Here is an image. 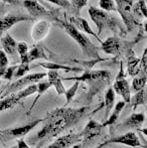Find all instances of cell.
<instances>
[{
  "instance_id": "1",
  "label": "cell",
  "mask_w": 147,
  "mask_h": 148,
  "mask_svg": "<svg viewBox=\"0 0 147 148\" xmlns=\"http://www.w3.org/2000/svg\"><path fill=\"white\" fill-rule=\"evenodd\" d=\"M88 110L89 107L53 109L43 118V127L36 134V138L41 141L55 138L65 130L76 125Z\"/></svg>"
},
{
  "instance_id": "2",
  "label": "cell",
  "mask_w": 147,
  "mask_h": 148,
  "mask_svg": "<svg viewBox=\"0 0 147 148\" xmlns=\"http://www.w3.org/2000/svg\"><path fill=\"white\" fill-rule=\"evenodd\" d=\"M57 24L61 28H63V29L78 43L79 47L82 49L85 56H87L88 58H91V59L97 60H106V59H102V58L100 57V55H99V49L94 43H92V41L89 39V37L87 36L85 33H83L82 31L77 29L72 23H70L67 20L57 19Z\"/></svg>"
},
{
  "instance_id": "3",
  "label": "cell",
  "mask_w": 147,
  "mask_h": 148,
  "mask_svg": "<svg viewBox=\"0 0 147 148\" xmlns=\"http://www.w3.org/2000/svg\"><path fill=\"white\" fill-rule=\"evenodd\" d=\"M89 15H90L92 21L96 24L97 29H98V35L101 34L105 28L116 30L118 28L117 26H119L115 18L111 16L107 11L101 9V8L90 6L89 7Z\"/></svg>"
},
{
  "instance_id": "4",
  "label": "cell",
  "mask_w": 147,
  "mask_h": 148,
  "mask_svg": "<svg viewBox=\"0 0 147 148\" xmlns=\"http://www.w3.org/2000/svg\"><path fill=\"white\" fill-rule=\"evenodd\" d=\"M45 76H47V73H34V74L26 75L23 78H20L16 80L15 82L10 83L5 87V89L2 90L1 99L11 95V94H14V92H19L21 90L27 88L30 85L37 84L43 78H45Z\"/></svg>"
},
{
  "instance_id": "5",
  "label": "cell",
  "mask_w": 147,
  "mask_h": 148,
  "mask_svg": "<svg viewBox=\"0 0 147 148\" xmlns=\"http://www.w3.org/2000/svg\"><path fill=\"white\" fill-rule=\"evenodd\" d=\"M43 119H37L32 122L28 123L23 126L19 127H14V128H7V129H2L1 130V139L3 141H9L12 139L19 138L21 139L25 135H27L32 129H34L39 123H42Z\"/></svg>"
},
{
  "instance_id": "6",
  "label": "cell",
  "mask_w": 147,
  "mask_h": 148,
  "mask_svg": "<svg viewBox=\"0 0 147 148\" xmlns=\"http://www.w3.org/2000/svg\"><path fill=\"white\" fill-rule=\"evenodd\" d=\"M117 5V11L121 15L124 23L128 30H132L137 23L135 19V12L131 0H115Z\"/></svg>"
},
{
  "instance_id": "7",
  "label": "cell",
  "mask_w": 147,
  "mask_h": 148,
  "mask_svg": "<svg viewBox=\"0 0 147 148\" xmlns=\"http://www.w3.org/2000/svg\"><path fill=\"white\" fill-rule=\"evenodd\" d=\"M113 89L117 95L121 96L125 103L131 102V87H130L128 81L124 78V69L122 62L121 68H120V73L117 75V78H116V81L113 85Z\"/></svg>"
},
{
  "instance_id": "8",
  "label": "cell",
  "mask_w": 147,
  "mask_h": 148,
  "mask_svg": "<svg viewBox=\"0 0 147 148\" xmlns=\"http://www.w3.org/2000/svg\"><path fill=\"white\" fill-rule=\"evenodd\" d=\"M111 76V73L109 71L105 70H95L92 71L90 69L85 70L81 76L72 77V78H65L67 81H75V82H80V83H91L93 81L97 80H108Z\"/></svg>"
},
{
  "instance_id": "9",
  "label": "cell",
  "mask_w": 147,
  "mask_h": 148,
  "mask_svg": "<svg viewBox=\"0 0 147 148\" xmlns=\"http://www.w3.org/2000/svg\"><path fill=\"white\" fill-rule=\"evenodd\" d=\"M105 127L101 123L97 122L95 120H89V122L87 123L85 128L81 132L82 142L86 143L89 142V141H92L93 139L96 138L97 136H99L102 133V130Z\"/></svg>"
},
{
  "instance_id": "10",
  "label": "cell",
  "mask_w": 147,
  "mask_h": 148,
  "mask_svg": "<svg viewBox=\"0 0 147 148\" xmlns=\"http://www.w3.org/2000/svg\"><path fill=\"white\" fill-rule=\"evenodd\" d=\"M82 141L81 133H70L57 138L47 148H71Z\"/></svg>"
},
{
  "instance_id": "11",
  "label": "cell",
  "mask_w": 147,
  "mask_h": 148,
  "mask_svg": "<svg viewBox=\"0 0 147 148\" xmlns=\"http://www.w3.org/2000/svg\"><path fill=\"white\" fill-rule=\"evenodd\" d=\"M108 144L110 143H117V144H123L129 147H141L142 144L140 142L139 138L135 132H127L125 134L119 135V136L113 137V138L107 140Z\"/></svg>"
},
{
  "instance_id": "12",
  "label": "cell",
  "mask_w": 147,
  "mask_h": 148,
  "mask_svg": "<svg viewBox=\"0 0 147 148\" xmlns=\"http://www.w3.org/2000/svg\"><path fill=\"white\" fill-rule=\"evenodd\" d=\"M69 22L73 24V25L77 28V29L82 31L83 33H86V34L92 35V36H94L95 38L97 39V40L100 41V43L103 42V41L100 39V37H99V35L92 29V27H91L90 24H89V22L87 21L86 19L80 17L79 15L78 16H77V15L76 16H72L71 15V16H69Z\"/></svg>"
},
{
  "instance_id": "13",
  "label": "cell",
  "mask_w": 147,
  "mask_h": 148,
  "mask_svg": "<svg viewBox=\"0 0 147 148\" xmlns=\"http://www.w3.org/2000/svg\"><path fill=\"white\" fill-rule=\"evenodd\" d=\"M27 20H32L31 16L16 15V14H6L5 16H2L1 20H0V22H1V27H0L1 35H3V33L5 31H7L10 27L15 25L16 23L22 21H27Z\"/></svg>"
},
{
  "instance_id": "14",
  "label": "cell",
  "mask_w": 147,
  "mask_h": 148,
  "mask_svg": "<svg viewBox=\"0 0 147 148\" xmlns=\"http://www.w3.org/2000/svg\"><path fill=\"white\" fill-rule=\"evenodd\" d=\"M23 6L32 17H42L49 15V12L37 0H24Z\"/></svg>"
},
{
  "instance_id": "15",
  "label": "cell",
  "mask_w": 147,
  "mask_h": 148,
  "mask_svg": "<svg viewBox=\"0 0 147 148\" xmlns=\"http://www.w3.org/2000/svg\"><path fill=\"white\" fill-rule=\"evenodd\" d=\"M127 72L130 76H137L142 66V59H138L132 49L127 51Z\"/></svg>"
},
{
  "instance_id": "16",
  "label": "cell",
  "mask_w": 147,
  "mask_h": 148,
  "mask_svg": "<svg viewBox=\"0 0 147 148\" xmlns=\"http://www.w3.org/2000/svg\"><path fill=\"white\" fill-rule=\"evenodd\" d=\"M101 49L105 53L110 56H117L120 51V40L117 36H111L101 43Z\"/></svg>"
},
{
  "instance_id": "17",
  "label": "cell",
  "mask_w": 147,
  "mask_h": 148,
  "mask_svg": "<svg viewBox=\"0 0 147 148\" xmlns=\"http://www.w3.org/2000/svg\"><path fill=\"white\" fill-rule=\"evenodd\" d=\"M49 22L47 20H39L34 25L31 30V36L34 41H39L44 38L49 30Z\"/></svg>"
},
{
  "instance_id": "18",
  "label": "cell",
  "mask_w": 147,
  "mask_h": 148,
  "mask_svg": "<svg viewBox=\"0 0 147 148\" xmlns=\"http://www.w3.org/2000/svg\"><path fill=\"white\" fill-rule=\"evenodd\" d=\"M145 121V115L143 113H132L123 123L121 128L123 129H138Z\"/></svg>"
},
{
  "instance_id": "19",
  "label": "cell",
  "mask_w": 147,
  "mask_h": 148,
  "mask_svg": "<svg viewBox=\"0 0 147 148\" xmlns=\"http://www.w3.org/2000/svg\"><path fill=\"white\" fill-rule=\"evenodd\" d=\"M47 80L51 84V86L55 89L57 95L59 96L65 95L67 90L65 89V87L63 85L61 75H59V71H53V70L49 71V73H47Z\"/></svg>"
},
{
  "instance_id": "20",
  "label": "cell",
  "mask_w": 147,
  "mask_h": 148,
  "mask_svg": "<svg viewBox=\"0 0 147 148\" xmlns=\"http://www.w3.org/2000/svg\"><path fill=\"white\" fill-rule=\"evenodd\" d=\"M1 47L2 49L11 57H15L16 53H18V42H16V40L10 34H5V36L1 37Z\"/></svg>"
},
{
  "instance_id": "21",
  "label": "cell",
  "mask_w": 147,
  "mask_h": 148,
  "mask_svg": "<svg viewBox=\"0 0 147 148\" xmlns=\"http://www.w3.org/2000/svg\"><path fill=\"white\" fill-rule=\"evenodd\" d=\"M22 100L23 99L21 98V96H20V94L18 92L17 93L11 94V95L1 99V101H0V110L3 112L5 110L12 109L14 106L17 105L18 103H20Z\"/></svg>"
},
{
  "instance_id": "22",
  "label": "cell",
  "mask_w": 147,
  "mask_h": 148,
  "mask_svg": "<svg viewBox=\"0 0 147 148\" xmlns=\"http://www.w3.org/2000/svg\"><path fill=\"white\" fill-rule=\"evenodd\" d=\"M115 97H116V93L114 91L113 87H109L108 89L105 92V117L107 119L109 118V114H110V111L112 109H114V103H115Z\"/></svg>"
},
{
  "instance_id": "23",
  "label": "cell",
  "mask_w": 147,
  "mask_h": 148,
  "mask_svg": "<svg viewBox=\"0 0 147 148\" xmlns=\"http://www.w3.org/2000/svg\"><path fill=\"white\" fill-rule=\"evenodd\" d=\"M38 66H42L43 69H47L49 71H51V70H53V71L63 70V71H66V72H75V73L82 72V69H81V68H76V66H65V64H55V62H38Z\"/></svg>"
},
{
  "instance_id": "24",
  "label": "cell",
  "mask_w": 147,
  "mask_h": 148,
  "mask_svg": "<svg viewBox=\"0 0 147 148\" xmlns=\"http://www.w3.org/2000/svg\"><path fill=\"white\" fill-rule=\"evenodd\" d=\"M125 105H126V103L124 101L118 102V103L115 105V107H114L113 111H112L111 115L109 116V118L106 119V121L103 123V126L107 127V126H112V125L115 124V123L117 122L118 118H119L120 114H121L122 110H123L124 107H125Z\"/></svg>"
},
{
  "instance_id": "25",
  "label": "cell",
  "mask_w": 147,
  "mask_h": 148,
  "mask_svg": "<svg viewBox=\"0 0 147 148\" xmlns=\"http://www.w3.org/2000/svg\"><path fill=\"white\" fill-rule=\"evenodd\" d=\"M51 84L49 82V80H47V81H42V80H41L40 82L37 83V95H36V97L34 98V102H32V104H31V107H30L29 111L27 112V114H29L30 112H31V110L34 109V106L36 105V103H37V101L39 100V98H40L41 96H42L43 94L47 91V90L51 88Z\"/></svg>"
},
{
  "instance_id": "26",
  "label": "cell",
  "mask_w": 147,
  "mask_h": 148,
  "mask_svg": "<svg viewBox=\"0 0 147 148\" xmlns=\"http://www.w3.org/2000/svg\"><path fill=\"white\" fill-rule=\"evenodd\" d=\"M36 60H49L44 51H43V49L40 45H34L29 51V62H34Z\"/></svg>"
},
{
  "instance_id": "27",
  "label": "cell",
  "mask_w": 147,
  "mask_h": 148,
  "mask_svg": "<svg viewBox=\"0 0 147 148\" xmlns=\"http://www.w3.org/2000/svg\"><path fill=\"white\" fill-rule=\"evenodd\" d=\"M17 53L20 58V62H29V51H28V45L24 41L18 42Z\"/></svg>"
},
{
  "instance_id": "28",
  "label": "cell",
  "mask_w": 147,
  "mask_h": 148,
  "mask_svg": "<svg viewBox=\"0 0 147 148\" xmlns=\"http://www.w3.org/2000/svg\"><path fill=\"white\" fill-rule=\"evenodd\" d=\"M146 102V99H145V92L144 90L142 91H139L137 93H135V95L131 98V102H130V106H131L132 109L135 111L136 108L140 105H143L144 103Z\"/></svg>"
},
{
  "instance_id": "29",
  "label": "cell",
  "mask_w": 147,
  "mask_h": 148,
  "mask_svg": "<svg viewBox=\"0 0 147 148\" xmlns=\"http://www.w3.org/2000/svg\"><path fill=\"white\" fill-rule=\"evenodd\" d=\"M79 86H80V82H75L73 84V86L71 87L70 89L67 90L65 94V97H66V104H65V107H67L72 101H73L74 97L76 96L77 92H78V89H79Z\"/></svg>"
},
{
  "instance_id": "30",
  "label": "cell",
  "mask_w": 147,
  "mask_h": 148,
  "mask_svg": "<svg viewBox=\"0 0 147 148\" xmlns=\"http://www.w3.org/2000/svg\"><path fill=\"white\" fill-rule=\"evenodd\" d=\"M99 6L101 9L107 12L117 11V5L115 0H99Z\"/></svg>"
},
{
  "instance_id": "31",
  "label": "cell",
  "mask_w": 147,
  "mask_h": 148,
  "mask_svg": "<svg viewBox=\"0 0 147 148\" xmlns=\"http://www.w3.org/2000/svg\"><path fill=\"white\" fill-rule=\"evenodd\" d=\"M30 70V66H29V62H20V64L17 66V70L15 72V76L14 78L16 80L20 78H23L24 76H26L28 72Z\"/></svg>"
},
{
  "instance_id": "32",
  "label": "cell",
  "mask_w": 147,
  "mask_h": 148,
  "mask_svg": "<svg viewBox=\"0 0 147 148\" xmlns=\"http://www.w3.org/2000/svg\"><path fill=\"white\" fill-rule=\"evenodd\" d=\"M8 59H7V56H6V53L1 49L0 51V75H3L5 70L8 68Z\"/></svg>"
},
{
  "instance_id": "33",
  "label": "cell",
  "mask_w": 147,
  "mask_h": 148,
  "mask_svg": "<svg viewBox=\"0 0 147 148\" xmlns=\"http://www.w3.org/2000/svg\"><path fill=\"white\" fill-rule=\"evenodd\" d=\"M17 66H8V68L5 70V72H4V74L1 76V79H4V80H7V81H11L12 79L14 78V76H15V72H16V70H17Z\"/></svg>"
},
{
  "instance_id": "34",
  "label": "cell",
  "mask_w": 147,
  "mask_h": 148,
  "mask_svg": "<svg viewBox=\"0 0 147 148\" xmlns=\"http://www.w3.org/2000/svg\"><path fill=\"white\" fill-rule=\"evenodd\" d=\"M46 1L55 4V5L59 6L62 8H65V9H70L72 7V4L69 0H46Z\"/></svg>"
},
{
  "instance_id": "35",
  "label": "cell",
  "mask_w": 147,
  "mask_h": 148,
  "mask_svg": "<svg viewBox=\"0 0 147 148\" xmlns=\"http://www.w3.org/2000/svg\"><path fill=\"white\" fill-rule=\"evenodd\" d=\"M72 4V7L75 8V10H81L83 7L88 4V0H69Z\"/></svg>"
},
{
  "instance_id": "36",
  "label": "cell",
  "mask_w": 147,
  "mask_h": 148,
  "mask_svg": "<svg viewBox=\"0 0 147 148\" xmlns=\"http://www.w3.org/2000/svg\"><path fill=\"white\" fill-rule=\"evenodd\" d=\"M17 146H18V148H29L27 143H26L24 140H22V139L17 140Z\"/></svg>"
},
{
  "instance_id": "37",
  "label": "cell",
  "mask_w": 147,
  "mask_h": 148,
  "mask_svg": "<svg viewBox=\"0 0 147 148\" xmlns=\"http://www.w3.org/2000/svg\"><path fill=\"white\" fill-rule=\"evenodd\" d=\"M107 144H108V142H107V141H105L104 143H102V144L98 145V146H96V147H94V148H103V147H104V146H106Z\"/></svg>"
},
{
  "instance_id": "38",
  "label": "cell",
  "mask_w": 147,
  "mask_h": 148,
  "mask_svg": "<svg viewBox=\"0 0 147 148\" xmlns=\"http://www.w3.org/2000/svg\"><path fill=\"white\" fill-rule=\"evenodd\" d=\"M2 1H5V3H15L17 0H2Z\"/></svg>"
},
{
  "instance_id": "39",
  "label": "cell",
  "mask_w": 147,
  "mask_h": 148,
  "mask_svg": "<svg viewBox=\"0 0 147 148\" xmlns=\"http://www.w3.org/2000/svg\"><path fill=\"white\" fill-rule=\"evenodd\" d=\"M145 57H147V45H146L145 49H144V53H143V55H142V58H145Z\"/></svg>"
},
{
  "instance_id": "40",
  "label": "cell",
  "mask_w": 147,
  "mask_h": 148,
  "mask_svg": "<svg viewBox=\"0 0 147 148\" xmlns=\"http://www.w3.org/2000/svg\"><path fill=\"white\" fill-rule=\"evenodd\" d=\"M71 148H82V144H81V143H78V144L74 145V146H72Z\"/></svg>"
},
{
  "instance_id": "41",
  "label": "cell",
  "mask_w": 147,
  "mask_h": 148,
  "mask_svg": "<svg viewBox=\"0 0 147 148\" xmlns=\"http://www.w3.org/2000/svg\"><path fill=\"white\" fill-rule=\"evenodd\" d=\"M144 92H145V99H146V101H147V84H146L145 89H144Z\"/></svg>"
},
{
  "instance_id": "42",
  "label": "cell",
  "mask_w": 147,
  "mask_h": 148,
  "mask_svg": "<svg viewBox=\"0 0 147 148\" xmlns=\"http://www.w3.org/2000/svg\"><path fill=\"white\" fill-rule=\"evenodd\" d=\"M144 30H145L146 32H147V20H146L145 22H144Z\"/></svg>"
},
{
  "instance_id": "43",
  "label": "cell",
  "mask_w": 147,
  "mask_h": 148,
  "mask_svg": "<svg viewBox=\"0 0 147 148\" xmlns=\"http://www.w3.org/2000/svg\"><path fill=\"white\" fill-rule=\"evenodd\" d=\"M40 147H41V143H40V144H39V145H38V146H37V147H36V148H40Z\"/></svg>"
},
{
  "instance_id": "44",
  "label": "cell",
  "mask_w": 147,
  "mask_h": 148,
  "mask_svg": "<svg viewBox=\"0 0 147 148\" xmlns=\"http://www.w3.org/2000/svg\"><path fill=\"white\" fill-rule=\"evenodd\" d=\"M10 148H18V146L16 145V146H13V147H10Z\"/></svg>"
}]
</instances>
